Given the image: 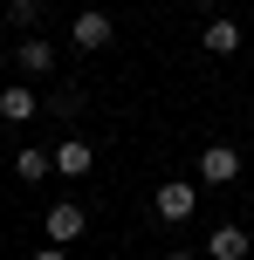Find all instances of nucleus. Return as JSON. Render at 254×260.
Listing matches in <instances>:
<instances>
[{
    "label": "nucleus",
    "mask_w": 254,
    "mask_h": 260,
    "mask_svg": "<svg viewBox=\"0 0 254 260\" xmlns=\"http://www.w3.org/2000/svg\"><path fill=\"white\" fill-rule=\"evenodd\" d=\"M200 178L206 185H234L241 178V151H234V144H206L200 151Z\"/></svg>",
    "instance_id": "f257e3e1"
},
{
    "label": "nucleus",
    "mask_w": 254,
    "mask_h": 260,
    "mask_svg": "<svg viewBox=\"0 0 254 260\" xmlns=\"http://www.w3.org/2000/svg\"><path fill=\"white\" fill-rule=\"evenodd\" d=\"M90 165H96V144L90 137H62V144H55V171H62V178H82Z\"/></svg>",
    "instance_id": "f03ea898"
},
{
    "label": "nucleus",
    "mask_w": 254,
    "mask_h": 260,
    "mask_svg": "<svg viewBox=\"0 0 254 260\" xmlns=\"http://www.w3.org/2000/svg\"><path fill=\"white\" fill-rule=\"evenodd\" d=\"M41 226H48V240H55V247H69V240H82L90 212H82V206H48V219H41Z\"/></svg>",
    "instance_id": "7ed1b4c3"
},
{
    "label": "nucleus",
    "mask_w": 254,
    "mask_h": 260,
    "mask_svg": "<svg viewBox=\"0 0 254 260\" xmlns=\"http://www.w3.org/2000/svg\"><path fill=\"white\" fill-rule=\"evenodd\" d=\"M206 260H247V226H213L206 233Z\"/></svg>",
    "instance_id": "20e7f679"
},
{
    "label": "nucleus",
    "mask_w": 254,
    "mask_h": 260,
    "mask_svg": "<svg viewBox=\"0 0 254 260\" xmlns=\"http://www.w3.org/2000/svg\"><path fill=\"white\" fill-rule=\"evenodd\" d=\"M69 35H76V48H110V14H76V27H69Z\"/></svg>",
    "instance_id": "39448f33"
},
{
    "label": "nucleus",
    "mask_w": 254,
    "mask_h": 260,
    "mask_svg": "<svg viewBox=\"0 0 254 260\" xmlns=\"http://www.w3.org/2000/svg\"><path fill=\"white\" fill-rule=\"evenodd\" d=\"M200 48H206V55H234V48H241V27H234L227 14H213V21H206V35H200Z\"/></svg>",
    "instance_id": "423d86ee"
},
{
    "label": "nucleus",
    "mask_w": 254,
    "mask_h": 260,
    "mask_svg": "<svg viewBox=\"0 0 254 260\" xmlns=\"http://www.w3.org/2000/svg\"><path fill=\"white\" fill-rule=\"evenodd\" d=\"M35 110H41L35 89H21V82H14V89H0V117H7V123H27Z\"/></svg>",
    "instance_id": "0eeeda50"
},
{
    "label": "nucleus",
    "mask_w": 254,
    "mask_h": 260,
    "mask_svg": "<svg viewBox=\"0 0 254 260\" xmlns=\"http://www.w3.org/2000/svg\"><path fill=\"white\" fill-rule=\"evenodd\" d=\"M158 219H192V185H158Z\"/></svg>",
    "instance_id": "6e6552de"
},
{
    "label": "nucleus",
    "mask_w": 254,
    "mask_h": 260,
    "mask_svg": "<svg viewBox=\"0 0 254 260\" xmlns=\"http://www.w3.org/2000/svg\"><path fill=\"white\" fill-rule=\"evenodd\" d=\"M14 171H21L27 185H35V178H48V171H55V151H35V144H27V151H14Z\"/></svg>",
    "instance_id": "1a4fd4ad"
},
{
    "label": "nucleus",
    "mask_w": 254,
    "mask_h": 260,
    "mask_svg": "<svg viewBox=\"0 0 254 260\" xmlns=\"http://www.w3.org/2000/svg\"><path fill=\"white\" fill-rule=\"evenodd\" d=\"M21 69L27 76H55V48L48 41H21Z\"/></svg>",
    "instance_id": "9d476101"
},
{
    "label": "nucleus",
    "mask_w": 254,
    "mask_h": 260,
    "mask_svg": "<svg viewBox=\"0 0 254 260\" xmlns=\"http://www.w3.org/2000/svg\"><path fill=\"white\" fill-rule=\"evenodd\" d=\"M48 110H55V117H76V110H82V89H55Z\"/></svg>",
    "instance_id": "9b49d317"
},
{
    "label": "nucleus",
    "mask_w": 254,
    "mask_h": 260,
    "mask_svg": "<svg viewBox=\"0 0 254 260\" xmlns=\"http://www.w3.org/2000/svg\"><path fill=\"white\" fill-rule=\"evenodd\" d=\"M7 14H14V27H35V21H41V0H14Z\"/></svg>",
    "instance_id": "f8f14e48"
},
{
    "label": "nucleus",
    "mask_w": 254,
    "mask_h": 260,
    "mask_svg": "<svg viewBox=\"0 0 254 260\" xmlns=\"http://www.w3.org/2000/svg\"><path fill=\"white\" fill-rule=\"evenodd\" d=\"M27 260H62V247H55V240H48V247H41V253H27Z\"/></svg>",
    "instance_id": "ddd939ff"
},
{
    "label": "nucleus",
    "mask_w": 254,
    "mask_h": 260,
    "mask_svg": "<svg viewBox=\"0 0 254 260\" xmlns=\"http://www.w3.org/2000/svg\"><path fill=\"white\" fill-rule=\"evenodd\" d=\"M165 260H200V253H165Z\"/></svg>",
    "instance_id": "4468645a"
}]
</instances>
